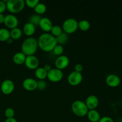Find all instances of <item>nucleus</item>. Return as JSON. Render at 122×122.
<instances>
[{"mask_svg":"<svg viewBox=\"0 0 122 122\" xmlns=\"http://www.w3.org/2000/svg\"><path fill=\"white\" fill-rule=\"evenodd\" d=\"M38 48L45 52H50L57 45L56 38L51 33H42L38 39Z\"/></svg>","mask_w":122,"mask_h":122,"instance_id":"1","label":"nucleus"},{"mask_svg":"<svg viewBox=\"0 0 122 122\" xmlns=\"http://www.w3.org/2000/svg\"><path fill=\"white\" fill-rule=\"evenodd\" d=\"M38 48V40L34 37L26 38L21 44V52L26 56H33Z\"/></svg>","mask_w":122,"mask_h":122,"instance_id":"2","label":"nucleus"},{"mask_svg":"<svg viewBox=\"0 0 122 122\" xmlns=\"http://www.w3.org/2000/svg\"><path fill=\"white\" fill-rule=\"evenodd\" d=\"M71 110L74 114L81 117L86 116L89 111L85 102L81 100L74 101L71 105Z\"/></svg>","mask_w":122,"mask_h":122,"instance_id":"3","label":"nucleus"},{"mask_svg":"<svg viewBox=\"0 0 122 122\" xmlns=\"http://www.w3.org/2000/svg\"><path fill=\"white\" fill-rule=\"evenodd\" d=\"M7 9L11 13H20L25 8V2L23 0H8L6 2Z\"/></svg>","mask_w":122,"mask_h":122,"instance_id":"4","label":"nucleus"},{"mask_svg":"<svg viewBox=\"0 0 122 122\" xmlns=\"http://www.w3.org/2000/svg\"><path fill=\"white\" fill-rule=\"evenodd\" d=\"M62 29L67 35L73 33L78 29V22L75 19H67L63 22Z\"/></svg>","mask_w":122,"mask_h":122,"instance_id":"5","label":"nucleus"},{"mask_svg":"<svg viewBox=\"0 0 122 122\" xmlns=\"http://www.w3.org/2000/svg\"><path fill=\"white\" fill-rule=\"evenodd\" d=\"M63 77V72L60 69L54 68L47 73V78L52 82H58Z\"/></svg>","mask_w":122,"mask_h":122,"instance_id":"6","label":"nucleus"},{"mask_svg":"<svg viewBox=\"0 0 122 122\" xmlns=\"http://www.w3.org/2000/svg\"><path fill=\"white\" fill-rule=\"evenodd\" d=\"M83 76L82 73L73 71L70 73L67 77L68 83L71 86H77L82 82Z\"/></svg>","mask_w":122,"mask_h":122,"instance_id":"7","label":"nucleus"},{"mask_svg":"<svg viewBox=\"0 0 122 122\" xmlns=\"http://www.w3.org/2000/svg\"><path fill=\"white\" fill-rule=\"evenodd\" d=\"M15 85L14 82L10 79H6L2 82L1 85V91L5 95L11 94L14 90Z\"/></svg>","mask_w":122,"mask_h":122,"instance_id":"8","label":"nucleus"},{"mask_svg":"<svg viewBox=\"0 0 122 122\" xmlns=\"http://www.w3.org/2000/svg\"><path fill=\"white\" fill-rule=\"evenodd\" d=\"M4 23L8 29H13L17 27L19 25V20L17 17L13 14H8L5 16Z\"/></svg>","mask_w":122,"mask_h":122,"instance_id":"9","label":"nucleus"},{"mask_svg":"<svg viewBox=\"0 0 122 122\" xmlns=\"http://www.w3.org/2000/svg\"><path fill=\"white\" fill-rule=\"evenodd\" d=\"M24 64L26 67L30 70H35L38 67L39 64V61L38 58L35 56H26V60Z\"/></svg>","mask_w":122,"mask_h":122,"instance_id":"10","label":"nucleus"},{"mask_svg":"<svg viewBox=\"0 0 122 122\" xmlns=\"http://www.w3.org/2000/svg\"><path fill=\"white\" fill-rule=\"evenodd\" d=\"M70 63L69 58L66 56H58L55 61V66L57 69L62 70L68 67Z\"/></svg>","mask_w":122,"mask_h":122,"instance_id":"11","label":"nucleus"},{"mask_svg":"<svg viewBox=\"0 0 122 122\" xmlns=\"http://www.w3.org/2000/svg\"><path fill=\"white\" fill-rule=\"evenodd\" d=\"M120 78L119 76L114 74H110L106 77V82L107 85L112 88L119 86L120 84Z\"/></svg>","mask_w":122,"mask_h":122,"instance_id":"12","label":"nucleus"},{"mask_svg":"<svg viewBox=\"0 0 122 122\" xmlns=\"http://www.w3.org/2000/svg\"><path fill=\"white\" fill-rule=\"evenodd\" d=\"M23 87L27 91H33L37 89V81L30 77L25 79L23 82Z\"/></svg>","mask_w":122,"mask_h":122,"instance_id":"13","label":"nucleus"},{"mask_svg":"<svg viewBox=\"0 0 122 122\" xmlns=\"http://www.w3.org/2000/svg\"><path fill=\"white\" fill-rule=\"evenodd\" d=\"M85 104L89 110H95L99 104V100L97 97L95 95H89L86 100Z\"/></svg>","mask_w":122,"mask_h":122,"instance_id":"14","label":"nucleus"},{"mask_svg":"<svg viewBox=\"0 0 122 122\" xmlns=\"http://www.w3.org/2000/svg\"><path fill=\"white\" fill-rule=\"evenodd\" d=\"M39 26L42 30L47 33V32H51L53 25H52L51 20L48 18L42 17L40 22H39Z\"/></svg>","mask_w":122,"mask_h":122,"instance_id":"15","label":"nucleus"},{"mask_svg":"<svg viewBox=\"0 0 122 122\" xmlns=\"http://www.w3.org/2000/svg\"><path fill=\"white\" fill-rule=\"evenodd\" d=\"M35 30L36 26L29 22L25 23L23 28V32L24 34L29 37H31L33 35H34V33H35Z\"/></svg>","mask_w":122,"mask_h":122,"instance_id":"16","label":"nucleus"},{"mask_svg":"<svg viewBox=\"0 0 122 122\" xmlns=\"http://www.w3.org/2000/svg\"><path fill=\"white\" fill-rule=\"evenodd\" d=\"M88 120L91 122H98L101 119L100 113L96 110H90L87 114Z\"/></svg>","mask_w":122,"mask_h":122,"instance_id":"17","label":"nucleus"},{"mask_svg":"<svg viewBox=\"0 0 122 122\" xmlns=\"http://www.w3.org/2000/svg\"><path fill=\"white\" fill-rule=\"evenodd\" d=\"M26 56L24 54L23 52H17L13 56V61L15 64L17 65H21L25 63V60H26Z\"/></svg>","mask_w":122,"mask_h":122,"instance_id":"18","label":"nucleus"},{"mask_svg":"<svg viewBox=\"0 0 122 122\" xmlns=\"http://www.w3.org/2000/svg\"><path fill=\"white\" fill-rule=\"evenodd\" d=\"M35 75L39 80H44L47 77V72L45 71L44 67H38L35 70Z\"/></svg>","mask_w":122,"mask_h":122,"instance_id":"19","label":"nucleus"},{"mask_svg":"<svg viewBox=\"0 0 122 122\" xmlns=\"http://www.w3.org/2000/svg\"><path fill=\"white\" fill-rule=\"evenodd\" d=\"M10 38L13 39H15V40L21 38L23 35V31L21 30V29L19 28V27L13 29L10 31Z\"/></svg>","mask_w":122,"mask_h":122,"instance_id":"20","label":"nucleus"},{"mask_svg":"<svg viewBox=\"0 0 122 122\" xmlns=\"http://www.w3.org/2000/svg\"><path fill=\"white\" fill-rule=\"evenodd\" d=\"M10 38V30L5 28H0V41H7Z\"/></svg>","mask_w":122,"mask_h":122,"instance_id":"21","label":"nucleus"},{"mask_svg":"<svg viewBox=\"0 0 122 122\" xmlns=\"http://www.w3.org/2000/svg\"><path fill=\"white\" fill-rule=\"evenodd\" d=\"M46 9H47V8H46V6L45 4L39 2L34 8V11L36 14L41 15V14H44L46 12Z\"/></svg>","mask_w":122,"mask_h":122,"instance_id":"22","label":"nucleus"},{"mask_svg":"<svg viewBox=\"0 0 122 122\" xmlns=\"http://www.w3.org/2000/svg\"><path fill=\"white\" fill-rule=\"evenodd\" d=\"M56 41H57V44L59 45H63L64 44H66L68 41V39H69V36L67 33L63 32V33H61L58 36L56 37Z\"/></svg>","mask_w":122,"mask_h":122,"instance_id":"23","label":"nucleus"},{"mask_svg":"<svg viewBox=\"0 0 122 122\" xmlns=\"http://www.w3.org/2000/svg\"><path fill=\"white\" fill-rule=\"evenodd\" d=\"M91 24L89 21L86 20H82L78 22V29H80L82 31L88 30L90 29Z\"/></svg>","mask_w":122,"mask_h":122,"instance_id":"24","label":"nucleus"},{"mask_svg":"<svg viewBox=\"0 0 122 122\" xmlns=\"http://www.w3.org/2000/svg\"><path fill=\"white\" fill-rule=\"evenodd\" d=\"M41 18L42 17H41L40 15H38V14H33V15H32L30 17L29 20V22L33 24L35 26H39V22H40Z\"/></svg>","mask_w":122,"mask_h":122,"instance_id":"25","label":"nucleus"},{"mask_svg":"<svg viewBox=\"0 0 122 122\" xmlns=\"http://www.w3.org/2000/svg\"><path fill=\"white\" fill-rule=\"evenodd\" d=\"M51 32V34L52 36H54L55 38H56V37L58 36L61 33H63V29L61 26H58V25H55V26H52Z\"/></svg>","mask_w":122,"mask_h":122,"instance_id":"26","label":"nucleus"},{"mask_svg":"<svg viewBox=\"0 0 122 122\" xmlns=\"http://www.w3.org/2000/svg\"><path fill=\"white\" fill-rule=\"evenodd\" d=\"M54 54L56 56H62V54L64 52V48H63V45H59V44H57L56 46L54 47V48L52 50Z\"/></svg>","mask_w":122,"mask_h":122,"instance_id":"27","label":"nucleus"},{"mask_svg":"<svg viewBox=\"0 0 122 122\" xmlns=\"http://www.w3.org/2000/svg\"><path fill=\"white\" fill-rule=\"evenodd\" d=\"M5 116L7 119H10V118H14L15 115V112L13 108H6L4 112Z\"/></svg>","mask_w":122,"mask_h":122,"instance_id":"28","label":"nucleus"},{"mask_svg":"<svg viewBox=\"0 0 122 122\" xmlns=\"http://www.w3.org/2000/svg\"><path fill=\"white\" fill-rule=\"evenodd\" d=\"M47 86L46 82L44 80H39L37 81V89L40 91L45 90Z\"/></svg>","mask_w":122,"mask_h":122,"instance_id":"29","label":"nucleus"},{"mask_svg":"<svg viewBox=\"0 0 122 122\" xmlns=\"http://www.w3.org/2000/svg\"><path fill=\"white\" fill-rule=\"evenodd\" d=\"M25 5L31 8H34L37 4L39 2V0H26L25 1Z\"/></svg>","mask_w":122,"mask_h":122,"instance_id":"30","label":"nucleus"},{"mask_svg":"<svg viewBox=\"0 0 122 122\" xmlns=\"http://www.w3.org/2000/svg\"><path fill=\"white\" fill-rule=\"evenodd\" d=\"M98 122H114L112 117L108 116H104L101 117Z\"/></svg>","mask_w":122,"mask_h":122,"instance_id":"31","label":"nucleus"},{"mask_svg":"<svg viewBox=\"0 0 122 122\" xmlns=\"http://www.w3.org/2000/svg\"><path fill=\"white\" fill-rule=\"evenodd\" d=\"M7 9L6 3L4 1H0V13L2 14Z\"/></svg>","mask_w":122,"mask_h":122,"instance_id":"32","label":"nucleus"},{"mask_svg":"<svg viewBox=\"0 0 122 122\" xmlns=\"http://www.w3.org/2000/svg\"><path fill=\"white\" fill-rule=\"evenodd\" d=\"M83 67L81 64H77L75 66V71H77V72L81 73V71L83 70Z\"/></svg>","mask_w":122,"mask_h":122,"instance_id":"33","label":"nucleus"},{"mask_svg":"<svg viewBox=\"0 0 122 122\" xmlns=\"http://www.w3.org/2000/svg\"><path fill=\"white\" fill-rule=\"evenodd\" d=\"M44 69H45V71L48 73V71H50L51 69H52V68H51V66L50 65H49V64H46V65H45L44 66Z\"/></svg>","mask_w":122,"mask_h":122,"instance_id":"34","label":"nucleus"},{"mask_svg":"<svg viewBox=\"0 0 122 122\" xmlns=\"http://www.w3.org/2000/svg\"><path fill=\"white\" fill-rule=\"evenodd\" d=\"M4 122H17L15 118H10V119H7Z\"/></svg>","mask_w":122,"mask_h":122,"instance_id":"35","label":"nucleus"},{"mask_svg":"<svg viewBox=\"0 0 122 122\" xmlns=\"http://www.w3.org/2000/svg\"><path fill=\"white\" fill-rule=\"evenodd\" d=\"M5 19V15L3 14H1L0 13V24L3 23Z\"/></svg>","mask_w":122,"mask_h":122,"instance_id":"36","label":"nucleus"},{"mask_svg":"<svg viewBox=\"0 0 122 122\" xmlns=\"http://www.w3.org/2000/svg\"><path fill=\"white\" fill-rule=\"evenodd\" d=\"M13 39H11V38H9V39H8V40L7 41V42H8V44H11L12 42H13Z\"/></svg>","mask_w":122,"mask_h":122,"instance_id":"37","label":"nucleus"}]
</instances>
